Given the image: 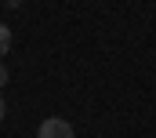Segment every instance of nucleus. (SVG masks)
I'll list each match as a JSON object with an SVG mask.
<instances>
[{"label": "nucleus", "instance_id": "nucleus-5", "mask_svg": "<svg viewBox=\"0 0 156 138\" xmlns=\"http://www.w3.org/2000/svg\"><path fill=\"white\" fill-rule=\"evenodd\" d=\"M18 4H22V0H7V7H18Z\"/></svg>", "mask_w": 156, "mask_h": 138}, {"label": "nucleus", "instance_id": "nucleus-1", "mask_svg": "<svg viewBox=\"0 0 156 138\" xmlns=\"http://www.w3.org/2000/svg\"><path fill=\"white\" fill-rule=\"evenodd\" d=\"M37 138H73V124H69V120L51 116V120H44V124H40Z\"/></svg>", "mask_w": 156, "mask_h": 138}, {"label": "nucleus", "instance_id": "nucleus-3", "mask_svg": "<svg viewBox=\"0 0 156 138\" xmlns=\"http://www.w3.org/2000/svg\"><path fill=\"white\" fill-rule=\"evenodd\" d=\"M4 84H7V66L0 62V87H4Z\"/></svg>", "mask_w": 156, "mask_h": 138}, {"label": "nucleus", "instance_id": "nucleus-4", "mask_svg": "<svg viewBox=\"0 0 156 138\" xmlns=\"http://www.w3.org/2000/svg\"><path fill=\"white\" fill-rule=\"evenodd\" d=\"M7 116V105H4V95H0V120Z\"/></svg>", "mask_w": 156, "mask_h": 138}, {"label": "nucleus", "instance_id": "nucleus-2", "mask_svg": "<svg viewBox=\"0 0 156 138\" xmlns=\"http://www.w3.org/2000/svg\"><path fill=\"white\" fill-rule=\"evenodd\" d=\"M7 51H11V29H7V26L0 22V58H4Z\"/></svg>", "mask_w": 156, "mask_h": 138}]
</instances>
